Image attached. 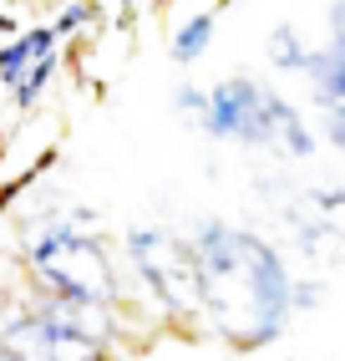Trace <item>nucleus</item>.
<instances>
[{
  "label": "nucleus",
  "instance_id": "7ed1b4c3",
  "mask_svg": "<svg viewBox=\"0 0 345 361\" xmlns=\"http://www.w3.org/2000/svg\"><path fill=\"white\" fill-rule=\"evenodd\" d=\"M213 31H218V11H193L188 20L172 26V41H168V56L178 66H193L208 46H213Z\"/></svg>",
  "mask_w": 345,
  "mask_h": 361
},
{
  "label": "nucleus",
  "instance_id": "1a4fd4ad",
  "mask_svg": "<svg viewBox=\"0 0 345 361\" xmlns=\"http://www.w3.org/2000/svg\"><path fill=\"white\" fill-rule=\"evenodd\" d=\"M320 300H325V290H320L315 280H294V310H310Z\"/></svg>",
  "mask_w": 345,
  "mask_h": 361
},
{
  "label": "nucleus",
  "instance_id": "6e6552de",
  "mask_svg": "<svg viewBox=\"0 0 345 361\" xmlns=\"http://www.w3.org/2000/svg\"><path fill=\"white\" fill-rule=\"evenodd\" d=\"M92 16H96V11L87 6V0H71V6H66V11H61V16L51 20V26H56L61 36H71V31H77V26H82V20H92Z\"/></svg>",
  "mask_w": 345,
  "mask_h": 361
},
{
  "label": "nucleus",
  "instance_id": "f257e3e1",
  "mask_svg": "<svg viewBox=\"0 0 345 361\" xmlns=\"http://www.w3.org/2000/svg\"><path fill=\"white\" fill-rule=\"evenodd\" d=\"M275 102H280L275 87L254 77H224L218 87H208V117L199 128L218 142H234V148H280Z\"/></svg>",
  "mask_w": 345,
  "mask_h": 361
},
{
  "label": "nucleus",
  "instance_id": "9d476101",
  "mask_svg": "<svg viewBox=\"0 0 345 361\" xmlns=\"http://www.w3.org/2000/svg\"><path fill=\"white\" fill-rule=\"evenodd\" d=\"M320 123H325V137L335 142V148H345V107H330Z\"/></svg>",
  "mask_w": 345,
  "mask_h": 361
},
{
  "label": "nucleus",
  "instance_id": "dca6fc26",
  "mask_svg": "<svg viewBox=\"0 0 345 361\" xmlns=\"http://www.w3.org/2000/svg\"><path fill=\"white\" fill-rule=\"evenodd\" d=\"M340 264H345V250H340Z\"/></svg>",
  "mask_w": 345,
  "mask_h": 361
},
{
  "label": "nucleus",
  "instance_id": "4468645a",
  "mask_svg": "<svg viewBox=\"0 0 345 361\" xmlns=\"http://www.w3.org/2000/svg\"><path fill=\"white\" fill-rule=\"evenodd\" d=\"M0 31H15V20H11V16H0Z\"/></svg>",
  "mask_w": 345,
  "mask_h": 361
},
{
  "label": "nucleus",
  "instance_id": "2eb2a0df",
  "mask_svg": "<svg viewBox=\"0 0 345 361\" xmlns=\"http://www.w3.org/2000/svg\"><path fill=\"white\" fill-rule=\"evenodd\" d=\"M122 6H127V11H132V6H137V0H122Z\"/></svg>",
  "mask_w": 345,
  "mask_h": 361
},
{
  "label": "nucleus",
  "instance_id": "20e7f679",
  "mask_svg": "<svg viewBox=\"0 0 345 361\" xmlns=\"http://www.w3.org/2000/svg\"><path fill=\"white\" fill-rule=\"evenodd\" d=\"M275 123H280V148H284L289 158H315V133L305 128L300 107H294L289 97L275 102Z\"/></svg>",
  "mask_w": 345,
  "mask_h": 361
},
{
  "label": "nucleus",
  "instance_id": "ddd939ff",
  "mask_svg": "<svg viewBox=\"0 0 345 361\" xmlns=\"http://www.w3.org/2000/svg\"><path fill=\"white\" fill-rule=\"evenodd\" d=\"M330 26L345 31V0H335V6H330Z\"/></svg>",
  "mask_w": 345,
  "mask_h": 361
},
{
  "label": "nucleus",
  "instance_id": "0eeeda50",
  "mask_svg": "<svg viewBox=\"0 0 345 361\" xmlns=\"http://www.w3.org/2000/svg\"><path fill=\"white\" fill-rule=\"evenodd\" d=\"M172 112H183L188 123H203L208 117V87H178L172 92Z\"/></svg>",
  "mask_w": 345,
  "mask_h": 361
},
{
  "label": "nucleus",
  "instance_id": "39448f33",
  "mask_svg": "<svg viewBox=\"0 0 345 361\" xmlns=\"http://www.w3.org/2000/svg\"><path fill=\"white\" fill-rule=\"evenodd\" d=\"M269 61L280 71H310V51L300 46L294 26H275V36H269Z\"/></svg>",
  "mask_w": 345,
  "mask_h": 361
},
{
  "label": "nucleus",
  "instance_id": "9b49d317",
  "mask_svg": "<svg viewBox=\"0 0 345 361\" xmlns=\"http://www.w3.org/2000/svg\"><path fill=\"white\" fill-rule=\"evenodd\" d=\"M310 199H315L320 214H335V209H345V188H315Z\"/></svg>",
  "mask_w": 345,
  "mask_h": 361
},
{
  "label": "nucleus",
  "instance_id": "f03ea898",
  "mask_svg": "<svg viewBox=\"0 0 345 361\" xmlns=\"http://www.w3.org/2000/svg\"><path fill=\"white\" fill-rule=\"evenodd\" d=\"M56 41H61L56 26H31V31H20L15 41H6V46H0V87L15 92L20 77H26L41 56H56Z\"/></svg>",
  "mask_w": 345,
  "mask_h": 361
},
{
  "label": "nucleus",
  "instance_id": "f8f14e48",
  "mask_svg": "<svg viewBox=\"0 0 345 361\" xmlns=\"http://www.w3.org/2000/svg\"><path fill=\"white\" fill-rule=\"evenodd\" d=\"M0 361H31V356L20 351V346H6V341H0Z\"/></svg>",
  "mask_w": 345,
  "mask_h": 361
},
{
  "label": "nucleus",
  "instance_id": "423d86ee",
  "mask_svg": "<svg viewBox=\"0 0 345 361\" xmlns=\"http://www.w3.org/2000/svg\"><path fill=\"white\" fill-rule=\"evenodd\" d=\"M56 71H61V66H56V56H41V61L26 71V77H20V87L11 92V97H15V107H36V102L46 97V87L56 82Z\"/></svg>",
  "mask_w": 345,
  "mask_h": 361
}]
</instances>
